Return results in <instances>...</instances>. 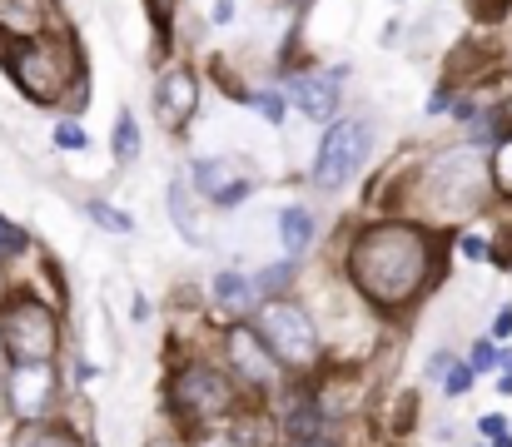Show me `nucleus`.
I'll return each instance as SVG.
<instances>
[{"label":"nucleus","instance_id":"25","mask_svg":"<svg viewBox=\"0 0 512 447\" xmlns=\"http://www.w3.org/2000/svg\"><path fill=\"white\" fill-rule=\"evenodd\" d=\"M55 145H60V149H85L90 140H85V130H80V125L60 120V125H55Z\"/></svg>","mask_w":512,"mask_h":447},{"label":"nucleus","instance_id":"31","mask_svg":"<svg viewBox=\"0 0 512 447\" xmlns=\"http://www.w3.org/2000/svg\"><path fill=\"white\" fill-rule=\"evenodd\" d=\"M498 393H508V398H512V353L503 358V378H498Z\"/></svg>","mask_w":512,"mask_h":447},{"label":"nucleus","instance_id":"12","mask_svg":"<svg viewBox=\"0 0 512 447\" xmlns=\"http://www.w3.org/2000/svg\"><path fill=\"white\" fill-rule=\"evenodd\" d=\"M189 179L199 184L204 199H214V204H224V209H229V204H244L249 189H254V184L239 174V164H229V159H194V164H189Z\"/></svg>","mask_w":512,"mask_h":447},{"label":"nucleus","instance_id":"6","mask_svg":"<svg viewBox=\"0 0 512 447\" xmlns=\"http://www.w3.org/2000/svg\"><path fill=\"white\" fill-rule=\"evenodd\" d=\"M229 408H234V388H229L224 373L194 363V368H184V373L174 378V413H179L189 428H209V423H219Z\"/></svg>","mask_w":512,"mask_h":447},{"label":"nucleus","instance_id":"10","mask_svg":"<svg viewBox=\"0 0 512 447\" xmlns=\"http://www.w3.org/2000/svg\"><path fill=\"white\" fill-rule=\"evenodd\" d=\"M10 408H15V418H40L45 408H50V398H55V368L50 363H15V373H10Z\"/></svg>","mask_w":512,"mask_h":447},{"label":"nucleus","instance_id":"33","mask_svg":"<svg viewBox=\"0 0 512 447\" xmlns=\"http://www.w3.org/2000/svg\"><path fill=\"white\" fill-rule=\"evenodd\" d=\"M463 254H468V259H483L488 249H483V239H463Z\"/></svg>","mask_w":512,"mask_h":447},{"label":"nucleus","instance_id":"20","mask_svg":"<svg viewBox=\"0 0 512 447\" xmlns=\"http://www.w3.org/2000/svg\"><path fill=\"white\" fill-rule=\"evenodd\" d=\"M249 105H254L269 125H284V115H289V100H284L279 90H259V95H249Z\"/></svg>","mask_w":512,"mask_h":447},{"label":"nucleus","instance_id":"5","mask_svg":"<svg viewBox=\"0 0 512 447\" xmlns=\"http://www.w3.org/2000/svg\"><path fill=\"white\" fill-rule=\"evenodd\" d=\"M368 145H373V125L368 120H339L329 135H324V145L314 154V184L319 189H343L358 169H363V159H368Z\"/></svg>","mask_w":512,"mask_h":447},{"label":"nucleus","instance_id":"30","mask_svg":"<svg viewBox=\"0 0 512 447\" xmlns=\"http://www.w3.org/2000/svg\"><path fill=\"white\" fill-rule=\"evenodd\" d=\"M448 368H453V358H448V353H433V358H428V378H443Z\"/></svg>","mask_w":512,"mask_h":447},{"label":"nucleus","instance_id":"14","mask_svg":"<svg viewBox=\"0 0 512 447\" xmlns=\"http://www.w3.org/2000/svg\"><path fill=\"white\" fill-rule=\"evenodd\" d=\"M0 30L15 40H30L45 30V0H0Z\"/></svg>","mask_w":512,"mask_h":447},{"label":"nucleus","instance_id":"28","mask_svg":"<svg viewBox=\"0 0 512 447\" xmlns=\"http://www.w3.org/2000/svg\"><path fill=\"white\" fill-rule=\"evenodd\" d=\"M493 363H498V348L493 343H478L473 348V368H493Z\"/></svg>","mask_w":512,"mask_h":447},{"label":"nucleus","instance_id":"1","mask_svg":"<svg viewBox=\"0 0 512 447\" xmlns=\"http://www.w3.org/2000/svg\"><path fill=\"white\" fill-rule=\"evenodd\" d=\"M433 269V244L413 224H373L348 244V279L378 308H403L423 294Z\"/></svg>","mask_w":512,"mask_h":447},{"label":"nucleus","instance_id":"8","mask_svg":"<svg viewBox=\"0 0 512 447\" xmlns=\"http://www.w3.org/2000/svg\"><path fill=\"white\" fill-rule=\"evenodd\" d=\"M155 110H160V120H165L170 130H184V125L194 120V110H199V80H194L189 65H170V70L160 75V85H155Z\"/></svg>","mask_w":512,"mask_h":447},{"label":"nucleus","instance_id":"2","mask_svg":"<svg viewBox=\"0 0 512 447\" xmlns=\"http://www.w3.org/2000/svg\"><path fill=\"white\" fill-rule=\"evenodd\" d=\"M5 65H10V75H15V85L35 100V105H55L65 90H70V80L80 75L75 70V45L65 40V35H30V40H20L10 55H5Z\"/></svg>","mask_w":512,"mask_h":447},{"label":"nucleus","instance_id":"23","mask_svg":"<svg viewBox=\"0 0 512 447\" xmlns=\"http://www.w3.org/2000/svg\"><path fill=\"white\" fill-rule=\"evenodd\" d=\"M483 433H488V443L493 447H512V433H508V418H498V413H488L483 423H478Z\"/></svg>","mask_w":512,"mask_h":447},{"label":"nucleus","instance_id":"32","mask_svg":"<svg viewBox=\"0 0 512 447\" xmlns=\"http://www.w3.org/2000/svg\"><path fill=\"white\" fill-rule=\"evenodd\" d=\"M493 333H503V338H508V333H512V308H503V313L493 318Z\"/></svg>","mask_w":512,"mask_h":447},{"label":"nucleus","instance_id":"19","mask_svg":"<svg viewBox=\"0 0 512 447\" xmlns=\"http://www.w3.org/2000/svg\"><path fill=\"white\" fill-rule=\"evenodd\" d=\"M319 423H324V408H319V403H299V408L289 413V433H294V438H314Z\"/></svg>","mask_w":512,"mask_h":447},{"label":"nucleus","instance_id":"18","mask_svg":"<svg viewBox=\"0 0 512 447\" xmlns=\"http://www.w3.org/2000/svg\"><path fill=\"white\" fill-rule=\"evenodd\" d=\"M135 154H140V125H135L130 110H120V120H115V159L135 164Z\"/></svg>","mask_w":512,"mask_h":447},{"label":"nucleus","instance_id":"13","mask_svg":"<svg viewBox=\"0 0 512 447\" xmlns=\"http://www.w3.org/2000/svg\"><path fill=\"white\" fill-rule=\"evenodd\" d=\"M254 294H259V289H254L239 269H224V274L214 279V303H219L224 318H244V313L254 308Z\"/></svg>","mask_w":512,"mask_h":447},{"label":"nucleus","instance_id":"35","mask_svg":"<svg viewBox=\"0 0 512 447\" xmlns=\"http://www.w3.org/2000/svg\"><path fill=\"white\" fill-rule=\"evenodd\" d=\"M165 5H174V0H165Z\"/></svg>","mask_w":512,"mask_h":447},{"label":"nucleus","instance_id":"21","mask_svg":"<svg viewBox=\"0 0 512 447\" xmlns=\"http://www.w3.org/2000/svg\"><path fill=\"white\" fill-rule=\"evenodd\" d=\"M488 174L498 179V194H508V199H512V140H503V145H498L493 164H488Z\"/></svg>","mask_w":512,"mask_h":447},{"label":"nucleus","instance_id":"3","mask_svg":"<svg viewBox=\"0 0 512 447\" xmlns=\"http://www.w3.org/2000/svg\"><path fill=\"white\" fill-rule=\"evenodd\" d=\"M0 348L15 358V363H50L55 348H60V328H55V313L40 303V298H15L0 318Z\"/></svg>","mask_w":512,"mask_h":447},{"label":"nucleus","instance_id":"11","mask_svg":"<svg viewBox=\"0 0 512 447\" xmlns=\"http://www.w3.org/2000/svg\"><path fill=\"white\" fill-rule=\"evenodd\" d=\"M339 80L343 70H304V75H294L289 80V100H294V110H304L309 120H334L339 115Z\"/></svg>","mask_w":512,"mask_h":447},{"label":"nucleus","instance_id":"22","mask_svg":"<svg viewBox=\"0 0 512 447\" xmlns=\"http://www.w3.org/2000/svg\"><path fill=\"white\" fill-rule=\"evenodd\" d=\"M20 447H80L70 433H50V428H35V433H25Z\"/></svg>","mask_w":512,"mask_h":447},{"label":"nucleus","instance_id":"17","mask_svg":"<svg viewBox=\"0 0 512 447\" xmlns=\"http://www.w3.org/2000/svg\"><path fill=\"white\" fill-rule=\"evenodd\" d=\"M85 214H90L100 229H110V234H135V219H130L125 209L105 204V199H90V204H85Z\"/></svg>","mask_w":512,"mask_h":447},{"label":"nucleus","instance_id":"9","mask_svg":"<svg viewBox=\"0 0 512 447\" xmlns=\"http://www.w3.org/2000/svg\"><path fill=\"white\" fill-rule=\"evenodd\" d=\"M224 348H229V368H234L249 388H269V383H274V353H269V343H264L254 328L234 323Z\"/></svg>","mask_w":512,"mask_h":447},{"label":"nucleus","instance_id":"29","mask_svg":"<svg viewBox=\"0 0 512 447\" xmlns=\"http://www.w3.org/2000/svg\"><path fill=\"white\" fill-rule=\"evenodd\" d=\"M209 20H214V25H229V20H234V0H214Z\"/></svg>","mask_w":512,"mask_h":447},{"label":"nucleus","instance_id":"15","mask_svg":"<svg viewBox=\"0 0 512 447\" xmlns=\"http://www.w3.org/2000/svg\"><path fill=\"white\" fill-rule=\"evenodd\" d=\"M279 239H284L289 254H304V249L314 244V214H309L304 204H289V209L279 214Z\"/></svg>","mask_w":512,"mask_h":447},{"label":"nucleus","instance_id":"16","mask_svg":"<svg viewBox=\"0 0 512 447\" xmlns=\"http://www.w3.org/2000/svg\"><path fill=\"white\" fill-rule=\"evenodd\" d=\"M170 214H174V229H179L189 244H204V234H199V219H194V204H189V189H184V179H174V184H170Z\"/></svg>","mask_w":512,"mask_h":447},{"label":"nucleus","instance_id":"7","mask_svg":"<svg viewBox=\"0 0 512 447\" xmlns=\"http://www.w3.org/2000/svg\"><path fill=\"white\" fill-rule=\"evenodd\" d=\"M433 184H438V194L448 199V204H473L478 199V189L488 184V159L478 154V149H448V154H438L433 159Z\"/></svg>","mask_w":512,"mask_h":447},{"label":"nucleus","instance_id":"26","mask_svg":"<svg viewBox=\"0 0 512 447\" xmlns=\"http://www.w3.org/2000/svg\"><path fill=\"white\" fill-rule=\"evenodd\" d=\"M443 378H448V388H443L448 398H463V393L473 388V368H448Z\"/></svg>","mask_w":512,"mask_h":447},{"label":"nucleus","instance_id":"27","mask_svg":"<svg viewBox=\"0 0 512 447\" xmlns=\"http://www.w3.org/2000/svg\"><path fill=\"white\" fill-rule=\"evenodd\" d=\"M15 249H25V234H20V229H10V224L0 219V254H15Z\"/></svg>","mask_w":512,"mask_h":447},{"label":"nucleus","instance_id":"34","mask_svg":"<svg viewBox=\"0 0 512 447\" xmlns=\"http://www.w3.org/2000/svg\"><path fill=\"white\" fill-rule=\"evenodd\" d=\"M299 447H329V443H314V438H304V443H299Z\"/></svg>","mask_w":512,"mask_h":447},{"label":"nucleus","instance_id":"24","mask_svg":"<svg viewBox=\"0 0 512 447\" xmlns=\"http://www.w3.org/2000/svg\"><path fill=\"white\" fill-rule=\"evenodd\" d=\"M289 279H294V264H269V269L259 274V289L269 294V289H284Z\"/></svg>","mask_w":512,"mask_h":447},{"label":"nucleus","instance_id":"4","mask_svg":"<svg viewBox=\"0 0 512 447\" xmlns=\"http://www.w3.org/2000/svg\"><path fill=\"white\" fill-rule=\"evenodd\" d=\"M259 338H264L269 353H274L279 363H289V368H309V363L319 358V328H314V318H309L299 303H289V298H269V303L259 308Z\"/></svg>","mask_w":512,"mask_h":447}]
</instances>
